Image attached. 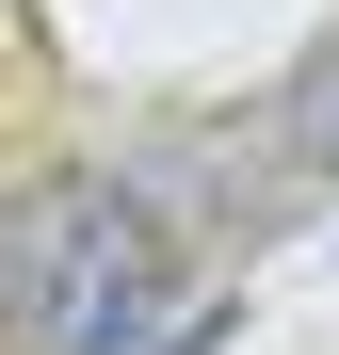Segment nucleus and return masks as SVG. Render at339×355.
Wrapping results in <instances>:
<instances>
[{
    "instance_id": "obj_1",
    "label": "nucleus",
    "mask_w": 339,
    "mask_h": 355,
    "mask_svg": "<svg viewBox=\"0 0 339 355\" xmlns=\"http://www.w3.org/2000/svg\"><path fill=\"white\" fill-rule=\"evenodd\" d=\"M178 291V226L130 178H33L0 194V339L17 355H146Z\"/></svg>"
},
{
    "instance_id": "obj_2",
    "label": "nucleus",
    "mask_w": 339,
    "mask_h": 355,
    "mask_svg": "<svg viewBox=\"0 0 339 355\" xmlns=\"http://www.w3.org/2000/svg\"><path fill=\"white\" fill-rule=\"evenodd\" d=\"M275 130H291V162H323V178H339V33L307 49V81H291V113H275Z\"/></svg>"
}]
</instances>
